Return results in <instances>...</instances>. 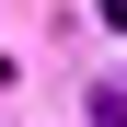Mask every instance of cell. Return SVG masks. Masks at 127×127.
<instances>
[{"label":"cell","instance_id":"obj_1","mask_svg":"<svg viewBox=\"0 0 127 127\" xmlns=\"http://www.w3.org/2000/svg\"><path fill=\"white\" fill-rule=\"evenodd\" d=\"M81 127H127V93H116V81H93V104H81Z\"/></svg>","mask_w":127,"mask_h":127}]
</instances>
